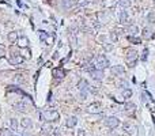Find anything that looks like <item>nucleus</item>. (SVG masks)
Returning <instances> with one entry per match:
<instances>
[{
    "label": "nucleus",
    "mask_w": 155,
    "mask_h": 136,
    "mask_svg": "<svg viewBox=\"0 0 155 136\" xmlns=\"http://www.w3.org/2000/svg\"><path fill=\"white\" fill-rule=\"evenodd\" d=\"M76 123H78V118L75 117V116H72V117H68L67 121H65V125L68 127V128H72V127L76 125Z\"/></svg>",
    "instance_id": "11"
},
{
    "label": "nucleus",
    "mask_w": 155,
    "mask_h": 136,
    "mask_svg": "<svg viewBox=\"0 0 155 136\" xmlns=\"http://www.w3.org/2000/svg\"><path fill=\"white\" fill-rule=\"evenodd\" d=\"M147 59V49L144 50V55H143V60H146Z\"/></svg>",
    "instance_id": "30"
},
{
    "label": "nucleus",
    "mask_w": 155,
    "mask_h": 136,
    "mask_svg": "<svg viewBox=\"0 0 155 136\" xmlns=\"http://www.w3.org/2000/svg\"><path fill=\"white\" fill-rule=\"evenodd\" d=\"M124 67H121V65H116V67L112 68V72L114 73V75H121V73H124Z\"/></svg>",
    "instance_id": "12"
},
{
    "label": "nucleus",
    "mask_w": 155,
    "mask_h": 136,
    "mask_svg": "<svg viewBox=\"0 0 155 136\" xmlns=\"http://www.w3.org/2000/svg\"><path fill=\"white\" fill-rule=\"evenodd\" d=\"M150 108H151V110H152V112L155 110V102H154V101H150Z\"/></svg>",
    "instance_id": "29"
},
{
    "label": "nucleus",
    "mask_w": 155,
    "mask_h": 136,
    "mask_svg": "<svg viewBox=\"0 0 155 136\" xmlns=\"http://www.w3.org/2000/svg\"><path fill=\"white\" fill-rule=\"evenodd\" d=\"M154 1H155V0H154Z\"/></svg>",
    "instance_id": "32"
},
{
    "label": "nucleus",
    "mask_w": 155,
    "mask_h": 136,
    "mask_svg": "<svg viewBox=\"0 0 155 136\" xmlns=\"http://www.w3.org/2000/svg\"><path fill=\"white\" fill-rule=\"evenodd\" d=\"M87 112H88V113H97V114H98V113L102 112V109H101L99 104H91L87 108Z\"/></svg>",
    "instance_id": "6"
},
{
    "label": "nucleus",
    "mask_w": 155,
    "mask_h": 136,
    "mask_svg": "<svg viewBox=\"0 0 155 136\" xmlns=\"http://www.w3.org/2000/svg\"><path fill=\"white\" fill-rule=\"evenodd\" d=\"M61 4H63V7L69 8V7H72V5L76 4V1H75V0H61Z\"/></svg>",
    "instance_id": "13"
},
{
    "label": "nucleus",
    "mask_w": 155,
    "mask_h": 136,
    "mask_svg": "<svg viewBox=\"0 0 155 136\" xmlns=\"http://www.w3.org/2000/svg\"><path fill=\"white\" fill-rule=\"evenodd\" d=\"M40 117H42L44 120H48V121H57L60 116H59V113L56 110H45V112L40 113Z\"/></svg>",
    "instance_id": "1"
},
{
    "label": "nucleus",
    "mask_w": 155,
    "mask_h": 136,
    "mask_svg": "<svg viewBox=\"0 0 155 136\" xmlns=\"http://www.w3.org/2000/svg\"><path fill=\"white\" fill-rule=\"evenodd\" d=\"M11 61H12L14 64H19V63H22V61H23V57L18 56V55H14V56H12V59H11Z\"/></svg>",
    "instance_id": "18"
},
{
    "label": "nucleus",
    "mask_w": 155,
    "mask_h": 136,
    "mask_svg": "<svg viewBox=\"0 0 155 136\" xmlns=\"http://www.w3.org/2000/svg\"><path fill=\"white\" fill-rule=\"evenodd\" d=\"M21 124L23 128H31V127H33V123H31L30 118H23Z\"/></svg>",
    "instance_id": "16"
},
{
    "label": "nucleus",
    "mask_w": 155,
    "mask_h": 136,
    "mask_svg": "<svg viewBox=\"0 0 155 136\" xmlns=\"http://www.w3.org/2000/svg\"><path fill=\"white\" fill-rule=\"evenodd\" d=\"M128 19V14H127V11H121V14H120V22L121 23H125Z\"/></svg>",
    "instance_id": "19"
},
{
    "label": "nucleus",
    "mask_w": 155,
    "mask_h": 136,
    "mask_svg": "<svg viewBox=\"0 0 155 136\" xmlns=\"http://www.w3.org/2000/svg\"><path fill=\"white\" fill-rule=\"evenodd\" d=\"M97 65H98L99 69H103V68H106L109 67L110 64H109V60L103 55H99L98 57H97Z\"/></svg>",
    "instance_id": "4"
},
{
    "label": "nucleus",
    "mask_w": 155,
    "mask_h": 136,
    "mask_svg": "<svg viewBox=\"0 0 155 136\" xmlns=\"http://www.w3.org/2000/svg\"><path fill=\"white\" fill-rule=\"evenodd\" d=\"M131 95H132V91H131L129 89H127V90H124V91H123V97H124V98H129Z\"/></svg>",
    "instance_id": "22"
},
{
    "label": "nucleus",
    "mask_w": 155,
    "mask_h": 136,
    "mask_svg": "<svg viewBox=\"0 0 155 136\" xmlns=\"http://www.w3.org/2000/svg\"><path fill=\"white\" fill-rule=\"evenodd\" d=\"M88 87H90V86H88V83H87V80H86V79H82V80L79 82V84H78V89L80 90V93H86Z\"/></svg>",
    "instance_id": "8"
},
{
    "label": "nucleus",
    "mask_w": 155,
    "mask_h": 136,
    "mask_svg": "<svg viewBox=\"0 0 155 136\" xmlns=\"http://www.w3.org/2000/svg\"><path fill=\"white\" fill-rule=\"evenodd\" d=\"M135 108H136V106H135V104H132V102H127V104H125V109L127 110H131V112H132V110H135Z\"/></svg>",
    "instance_id": "20"
},
{
    "label": "nucleus",
    "mask_w": 155,
    "mask_h": 136,
    "mask_svg": "<svg viewBox=\"0 0 155 136\" xmlns=\"http://www.w3.org/2000/svg\"><path fill=\"white\" fill-rule=\"evenodd\" d=\"M110 38H112V41H117V34H116V33H112V34H110Z\"/></svg>",
    "instance_id": "28"
},
{
    "label": "nucleus",
    "mask_w": 155,
    "mask_h": 136,
    "mask_svg": "<svg viewBox=\"0 0 155 136\" xmlns=\"http://www.w3.org/2000/svg\"><path fill=\"white\" fill-rule=\"evenodd\" d=\"M119 4L121 5V7H124V8H127L129 5V0H120L119 1Z\"/></svg>",
    "instance_id": "23"
},
{
    "label": "nucleus",
    "mask_w": 155,
    "mask_h": 136,
    "mask_svg": "<svg viewBox=\"0 0 155 136\" xmlns=\"http://www.w3.org/2000/svg\"><path fill=\"white\" fill-rule=\"evenodd\" d=\"M18 42H19V46L25 48V46H27V44H29V40H27V37H21Z\"/></svg>",
    "instance_id": "17"
},
{
    "label": "nucleus",
    "mask_w": 155,
    "mask_h": 136,
    "mask_svg": "<svg viewBox=\"0 0 155 136\" xmlns=\"http://www.w3.org/2000/svg\"><path fill=\"white\" fill-rule=\"evenodd\" d=\"M11 125H12V128H14V129H16V128H18V123H16L15 118H12V120H11Z\"/></svg>",
    "instance_id": "26"
},
{
    "label": "nucleus",
    "mask_w": 155,
    "mask_h": 136,
    "mask_svg": "<svg viewBox=\"0 0 155 136\" xmlns=\"http://www.w3.org/2000/svg\"><path fill=\"white\" fill-rule=\"evenodd\" d=\"M1 136H12V135H11L10 131H7V129H3V131H1Z\"/></svg>",
    "instance_id": "27"
},
{
    "label": "nucleus",
    "mask_w": 155,
    "mask_h": 136,
    "mask_svg": "<svg viewBox=\"0 0 155 136\" xmlns=\"http://www.w3.org/2000/svg\"><path fill=\"white\" fill-rule=\"evenodd\" d=\"M150 36H151V30H150V29H147V27H146L144 30H143V37H144V38H148Z\"/></svg>",
    "instance_id": "24"
},
{
    "label": "nucleus",
    "mask_w": 155,
    "mask_h": 136,
    "mask_svg": "<svg viewBox=\"0 0 155 136\" xmlns=\"http://www.w3.org/2000/svg\"><path fill=\"white\" fill-rule=\"evenodd\" d=\"M16 38H18V34L16 33H10V36H8V40L10 41H15Z\"/></svg>",
    "instance_id": "25"
},
{
    "label": "nucleus",
    "mask_w": 155,
    "mask_h": 136,
    "mask_svg": "<svg viewBox=\"0 0 155 136\" xmlns=\"http://www.w3.org/2000/svg\"><path fill=\"white\" fill-rule=\"evenodd\" d=\"M127 32H128L129 34H132V36H136V34L139 33V29H137V26H135V25H131V26H128Z\"/></svg>",
    "instance_id": "14"
},
{
    "label": "nucleus",
    "mask_w": 155,
    "mask_h": 136,
    "mask_svg": "<svg viewBox=\"0 0 155 136\" xmlns=\"http://www.w3.org/2000/svg\"><path fill=\"white\" fill-rule=\"evenodd\" d=\"M16 109L21 110V112L27 110V109H29V104H27V101H26V102H19V104L16 105Z\"/></svg>",
    "instance_id": "15"
},
{
    "label": "nucleus",
    "mask_w": 155,
    "mask_h": 136,
    "mask_svg": "<svg viewBox=\"0 0 155 136\" xmlns=\"http://www.w3.org/2000/svg\"><path fill=\"white\" fill-rule=\"evenodd\" d=\"M105 125L108 127V128H110V129H114V128H117V127L120 125V120L117 117H114V116L108 117V118L105 120Z\"/></svg>",
    "instance_id": "3"
},
{
    "label": "nucleus",
    "mask_w": 155,
    "mask_h": 136,
    "mask_svg": "<svg viewBox=\"0 0 155 136\" xmlns=\"http://www.w3.org/2000/svg\"><path fill=\"white\" fill-rule=\"evenodd\" d=\"M52 73H53V76H55L56 79H63L64 76H65V71L61 69V68H55Z\"/></svg>",
    "instance_id": "7"
},
{
    "label": "nucleus",
    "mask_w": 155,
    "mask_h": 136,
    "mask_svg": "<svg viewBox=\"0 0 155 136\" xmlns=\"http://www.w3.org/2000/svg\"><path fill=\"white\" fill-rule=\"evenodd\" d=\"M3 55H4V50H3V49H1V48H0V57H1V56H3Z\"/></svg>",
    "instance_id": "31"
},
{
    "label": "nucleus",
    "mask_w": 155,
    "mask_h": 136,
    "mask_svg": "<svg viewBox=\"0 0 155 136\" xmlns=\"http://www.w3.org/2000/svg\"><path fill=\"white\" fill-rule=\"evenodd\" d=\"M91 73V76H93V79H95V80H101L103 76V72H102V69H94L93 72H90Z\"/></svg>",
    "instance_id": "10"
},
{
    "label": "nucleus",
    "mask_w": 155,
    "mask_h": 136,
    "mask_svg": "<svg viewBox=\"0 0 155 136\" xmlns=\"http://www.w3.org/2000/svg\"><path fill=\"white\" fill-rule=\"evenodd\" d=\"M136 60H137V52L135 49H128L127 50V63L131 68L136 65Z\"/></svg>",
    "instance_id": "2"
},
{
    "label": "nucleus",
    "mask_w": 155,
    "mask_h": 136,
    "mask_svg": "<svg viewBox=\"0 0 155 136\" xmlns=\"http://www.w3.org/2000/svg\"><path fill=\"white\" fill-rule=\"evenodd\" d=\"M40 40L44 42H46L48 45H51L52 42H53V40H55V36L53 34H48L46 32H40Z\"/></svg>",
    "instance_id": "5"
},
{
    "label": "nucleus",
    "mask_w": 155,
    "mask_h": 136,
    "mask_svg": "<svg viewBox=\"0 0 155 136\" xmlns=\"http://www.w3.org/2000/svg\"><path fill=\"white\" fill-rule=\"evenodd\" d=\"M53 129H55V128L51 125V123H45V124L42 125V133H44V135H51L52 132H53Z\"/></svg>",
    "instance_id": "9"
},
{
    "label": "nucleus",
    "mask_w": 155,
    "mask_h": 136,
    "mask_svg": "<svg viewBox=\"0 0 155 136\" xmlns=\"http://www.w3.org/2000/svg\"><path fill=\"white\" fill-rule=\"evenodd\" d=\"M128 41L129 42H133V44H140V38H136V37L128 36Z\"/></svg>",
    "instance_id": "21"
}]
</instances>
